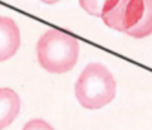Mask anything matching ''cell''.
<instances>
[{"mask_svg": "<svg viewBox=\"0 0 152 130\" xmlns=\"http://www.w3.org/2000/svg\"><path fill=\"white\" fill-rule=\"evenodd\" d=\"M102 20L131 37H146L152 33V0H109Z\"/></svg>", "mask_w": 152, "mask_h": 130, "instance_id": "cell-1", "label": "cell"}, {"mask_svg": "<svg viewBox=\"0 0 152 130\" xmlns=\"http://www.w3.org/2000/svg\"><path fill=\"white\" fill-rule=\"evenodd\" d=\"M39 64L51 73L69 72L78 61L79 42L72 35L48 30L36 46Z\"/></svg>", "mask_w": 152, "mask_h": 130, "instance_id": "cell-2", "label": "cell"}, {"mask_svg": "<svg viewBox=\"0 0 152 130\" xmlns=\"http://www.w3.org/2000/svg\"><path fill=\"white\" fill-rule=\"evenodd\" d=\"M78 102L87 109H100L116 94V82L110 71L102 63H90L75 85Z\"/></svg>", "mask_w": 152, "mask_h": 130, "instance_id": "cell-3", "label": "cell"}, {"mask_svg": "<svg viewBox=\"0 0 152 130\" xmlns=\"http://www.w3.org/2000/svg\"><path fill=\"white\" fill-rule=\"evenodd\" d=\"M21 45V35L17 23L0 15V61L14 57Z\"/></svg>", "mask_w": 152, "mask_h": 130, "instance_id": "cell-4", "label": "cell"}, {"mask_svg": "<svg viewBox=\"0 0 152 130\" xmlns=\"http://www.w3.org/2000/svg\"><path fill=\"white\" fill-rule=\"evenodd\" d=\"M21 108L20 96L6 87L0 88V130L6 129L18 115Z\"/></svg>", "mask_w": 152, "mask_h": 130, "instance_id": "cell-5", "label": "cell"}, {"mask_svg": "<svg viewBox=\"0 0 152 130\" xmlns=\"http://www.w3.org/2000/svg\"><path fill=\"white\" fill-rule=\"evenodd\" d=\"M107 2L109 0H79L81 8L85 12H88V14H91L94 17H102Z\"/></svg>", "mask_w": 152, "mask_h": 130, "instance_id": "cell-6", "label": "cell"}, {"mask_svg": "<svg viewBox=\"0 0 152 130\" xmlns=\"http://www.w3.org/2000/svg\"><path fill=\"white\" fill-rule=\"evenodd\" d=\"M23 130H54L51 127V124H48L45 120H40V118H34V120H30Z\"/></svg>", "mask_w": 152, "mask_h": 130, "instance_id": "cell-7", "label": "cell"}, {"mask_svg": "<svg viewBox=\"0 0 152 130\" xmlns=\"http://www.w3.org/2000/svg\"><path fill=\"white\" fill-rule=\"evenodd\" d=\"M40 2H43V3H48V5H52V3H57V2H60V0H40Z\"/></svg>", "mask_w": 152, "mask_h": 130, "instance_id": "cell-8", "label": "cell"}]
</instances>
